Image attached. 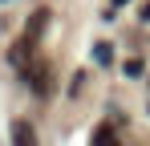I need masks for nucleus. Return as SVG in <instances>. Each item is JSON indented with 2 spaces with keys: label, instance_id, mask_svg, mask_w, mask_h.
<instances>
[{
  "label": "nucleus",
  "instance_id": "obj_1",
  "mask_svg": "<svg viewBox=\"0 0 150 146\" xmlns=\"http://www.w3.org/2000/svg\"><path fill=\"white\" fill-rule=\"evenodd\" d=\"M12 146H37V130H33V122H12Z\"/></svg>",
  "mask_w": 150,
  "mask_h": 146
},
{
  "label": "nucleus",
  "instance_id": "obj_2",
  "mask_svg": "<svg viewBox=\"0 0 150 146\" xmlns=\"http://www.w3.org/2000/svg\"><path fill=\"white\" fill-rule=\"evenodd\" d=\"M45 24H49V12H45V8H37V12L28 16V24H25V41L37 45V37H41V28H45Z\"/></svg>",
  "mask_w": 150,
  "mask_h": 146
},
{
  "label": "nucleus",
  "instance_id": "obj_3",
  "mask_svg": "<svg viewBox=\"0 0 150 146\" xmlns=\"http://www.w3.org/2000/svg\"><path fill=\"white\" fill-rule=\"evenodd\" d=\"M93 146H118V138H114V126L105 122V126H98V134H93Z\"/></svg>",
  "mask_w": 150,
  "mask_h": 146
},
{
  "label": "nucleus",
  "instance_id": "obj_4",
  "mask_svg": "<svg viewBox=\"0 0 150 146\" xmlns=\"http://www.w3.org/2000/svg\"><path fill=\"white\" fill-rule=\"evenodd\" d=\"M93 61H98V65H110V61H114V49L105 45V41H98V45H93Z\"/></svg>",
  "mask_w": 150,
  "mask_h": 146
},
{
  "label": "nucleus",
  "instance_id": "obj_5",
  "mask_svg": "<svg viewBox=\"0 0 150 146\" xmlns=\"http://www.w3.org/2000/svg\"><path fill=\"white\" fill-rule=\"evenodd\" d=\"M122 69H126V77H142V73H146V65H142L138 57H130V61H126Z\"/></svg>",
  "mask_w": 150,
  "mask_h": 146
},
{
  "label": "nucleus",
  "instance_id": "obj_6",
  "mask_svg": "<svg viewBox=\"0 0 150 146\" xmlns=\"http://www.w3.org/2000/svg\"><path fill=\"white\" fill-rule=\"evenodd\" d=\"M142 21H150V4H142Z\"/></svg>",
  "mask_w": 150,
  "mask_h": 146
},
{
  "label": "nucleus",
  "instance_id": "obj_7",
  "mask_svg": "<svg viewBox=\"0 0 150 146\" xmlns=\"http://www.w3.org/2000/svg\"><path fill=\"white\" fill-rule=\"evenodd\" d=\"M114 4H130V0H114Z\"/></svg>",
  "mask_w": 150,
  "mask_h": 146
}]
</instances>
